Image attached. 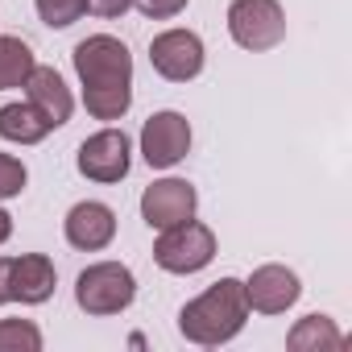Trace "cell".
<instances>
[{
    "label": "cell",
    "instance_id": "obj_1",
    "mask_svg": "<svg viewBox=\"0 0 352 352\" xmlns=\"http://www.w3.org/2000/svg\"><path fill=\"white\" fill-rule=\"evenodd\" d=\"M79 87H83V108L96 120H120L133 108V54L120 38L112 34H91L75 46L71 54Z\"/></svg>",
    "mask_w": 352,
    "mask_h": 352
},
{
    "label": "cell",
    "instance_id": "obj_2",
    "mask_svg": "<svg viewBox=\"0 0 352 352\" xmlns=\"http://www.w3.org/2000/svg\"><path fill=\"white\" fill-rule=\"evenodd\" d=\"M249 323V302H245V282L241 278H220L204 294H195L179 311V331L183 340L199 348H220L236 340Z\"/></svg>",
    "mask_w": 352,
    "mask_h": 352
},
{
    "label": "cell",
    "instance_id": "obj_3",
    "mask_svg": "<svg viewBox=\"0 0 352 352\" xmlns=\"http://www.w3.org/2000/svg\"><path fill=\"white\" fill-rule=\"evenodd\" d=\"M133 298H137V278L120 261H96L75 278V302H79V311H87L96 319L129 311Z\"/></svg>",
    "mask_w": 352,
    "mask_h": 352
},
{
    "label": "cell",
    "instance_id": "obj_4",
    "mask_svg": "<svg viewBox=\"0 0 352 352\" xmlns=\"http://www.w3.org/2000/svg\"><path fill=\"white\" fill-rule=\"evenodd\" d=\"M153 261L166 274H199L216 261V232L195 216L174 228H162L153 241Z\"/></svg>",
    "mask_w": 352,
    "mask_h": 352
},
{
    "label": "cell",
    "instance_id": "obj_5",
    "mask_svg": "<svg viewBox=\"0 0 352 352\" xmlns=\"http://www.w3.org/2000/svg\"><path fill=\"white\" fill-rule=\"evenodd\" d=\"M228 34L249 54L274 50L286 38V9H282V0H232V5H228Z\"/></svg>",
    "mask_w": 352,
    "mask_h": 352
},
{
    "label": "cell",
    "instance_id": "obj_6",
    "mask_svg": "<svg viewBox=\"0 0 352 352\" xmlns=\"http://www.w3.org/2000/svg\"><path fill=\"white\" fill-rule=\"evenodd\" d=\"M75 166H79L83 179L104 183V187L129 179V170H133V141H129V133H124V129H112V124L100 129V133H91V137L79 145Z\"/></svg>",
    "mask_w": 352,
    "mask_h": 352
},
{
    "label": "cell",
    "instance_id": "obj_7",
    "mask_svg": "<svg viewBox=\"0 0 352 352\" xmlns=\"http://www.w3.org/2000/svg\"><path fill=\"white\" fill-rule=\"evenodd\" d=\"M149 63L153 71L166 79V83H191L204 75V63H208V50H204V38L195 30H162L153 42H149Z\"/></svg>",
    "mask_w": 352,
    "mask_h": 352
},
{
    "label": "cell",
    "instance_id": "obj_8",
    "mask_svg": "<svg viewBox=\"0 0 352 352\" xmlns=\"http://www.w3.org/2000/svg\"><path fill=\"white\" fill-rule=\"evenodd\" d=\"M191 153V120L174 108L153 112L141 124V157L149 170H170Z\"/></svg>",
    "mask_w": 352,
    "mask_h": 352
},
{
    "label": "cell",
    "instance_id": "obj_9",
    "mask_svg": "<svg viewBox=\"0 0 352 352\" xmlns=\"http://www.w3.org/2000/svg\"><path fill=\"white\" fill-rule=\"evenodd\" d=\"M199 212V191L187 183V179H157L141 191V220L162 232V228H174Z\"/></svg>",
    "mask_w": 352,
    "mask_h": 352
},
{
    "label": "cell",
    "instance_id": "obj_10",
    "mask_svg": "<svg viewBox=\"0 0 352 352\" xmlns=\"http://www.w3.org/2000/svg\"><path fill=\"white\" fill-rule=\"evenodd\" d=\"M298 294H302L298 274L286 270V265H278V261L257 265V270L249 274V282H245V302H249V311H257V315H286V311L298 302Z\"/></svg>",
    "mask_w": 352,
    "mask_h": 352
},
{
    "label": "cell",
    "instance_id": "obj_11",
    "mask_svg": "<svg viewBox=\"0 0 352 352\" xmlns=\"http://www.w3.org/2000/svg\"><path fill=\"white\" fill-rule=\"evenodd\" d=\"M63 236L79 253H100V249H108L116 241V212L108 204H100V199H83V204H75L67 212Z\"/></svg>",
    "mask_w": 352,
    "mask_h": 352
},
{
    "label": "cell",
    "instance_id": "obj_12",
    "mask_svg": "<svg viewBox=\"0 0 352 352\" xmlns=\"http://www.w3.org/2000/svg\"><path fill=\"white\" fill-rule=\"evenodd\" d=\"M58 286V270L46 253H21L13 257L9 265V294L13 302H25V307H42Z\"/></svg>",
    "mask_w": 352,
    "mask_h": 352
},
{
    "label": "cell",
    "instance_id": "obj_13",
    "mask_svg": "<svg viewBox=\"0 0 352 352\" xmlns=\"http://www.w3.org/2000/svg\"><path fill=\"white\" fill-rule=\"evenodd\" d=\"M25 100H30L54 129H63V124L71 120V112H75V96H71V87L63 83V75H58L54 67H34V71H30V79H25Z\"/></svg>",
    "mask_w": 352,
    "mask_h": 352
},
{
    "label": "cell",
    "instance_id": "obj_14",
    "mask_svg": "<svg viewBox=\"0 0 352 352\" xmlns=\"http://www.w3.org/2000/svg\"><path fill=\"white\" fill-rule=\"evenodd\" d=\"M54 133V124L30 104V100H17V104H5L0 108V137L13 141V145H38Z\"/></svg>",
    "mask_w": 352,
    "mask_h": 352
},
{
    "label": "cell",
    "instance_id": "obj_15",
    "mask_svg": "<svg viewBox=\"0 0 352 352\" xmlns=\"http://www.w3.org/2000/svg\"><path fill=\"white\" fill-rule=\"evenodd\" d=\"M286 348H294V352H331V348H344V331L336 327L331 315H302L286 331Z\"/></svg>",
    "mask_w": 352,
    "mask_h": 352
},
{
    "label": "cell",
    "instance_id": "obj_16",
    "mask_svg": "<svg viewBox=\"0 0 352 352\" xmlns=\"http://www.w3.org/2000/svg\"><path fill=\"white\" fill-rule=\"evenodd\" d=\"M34 50L25 38H13V34H0V91H13V87H25L30 71H34Z\"/></svg>",
    "mask_w": 352,
    "mask_h": 352
},
{
    "label": "cell",
    "instance_id": "obj_17",
    "mask_svg": "<svg viewBox=\"0 0 352 352\" xmlns=\"http://www.w3.org/2000/svg\"><path fill=\"white\" fill-rule=\"evenodd\" d=\"M0 352H42V331L30 319H0Z\"/></svg>",
    "mask_w": 352,
    "mask_h": 352
},
{
    "label": "cell",
    "instance_id": "obj_18",
    "mask_svg": "<svg viewBox=\"0 0 352 352\" xmlns=\"http://www.w3.org/2000/svg\"><path fill=\"white\" fill-rule=\"evenodd\" d=\"M34 9H38L42 25H50V30H71L75 21H83L87 0H34Z\"/></svg>",
    "mask_w": 352,
    "mask_h": 352
},
{
    "label": "cell",
    "instance_id": "obj_19",
    "mask_svg": "<svg viewBox=\"0 0 352 352\" xmlns=\"http://www.w3.org/2000/svg\"><path fill=\"white\" fill-rule=\"evenodd\" d=\"M25 183H30L25 162L13 153H0V199H17L25 191Z\"/></svg>",
    "mask_w": 352,
    "mask_h": 352
},
{
    "label": "cell",
    "instance_id": "obj_20",
    "mask_svg": "<svg viewBox=\"0 0 352 352\" xmlns=\"http://www.w3.org/2000/svg\"><path fill=\"white\" fill-rule=\"evenodd\" d=\"M133 5H137L149 21H170V17H179L191 0H133Z\"/></svg>",
    "mask_w": 352,
    "mask_h": 352
},
{
    "label": "cell",
    "instance_id": "obj_21",
    "mask_svg": "<svg viewBox=\"0 0 352 352\" xmlns=\"http://www.w3.org/2000/svg\"><path fill=\"white\" fill-rule=\"evenodd\" d=\"M133 9V0H87V13H96V17H104V21H116V17H124Z\"/></svg>",
    "mask_w": 352,
    "mask_h": 352
},
{
    "label": "cell",
    "instance_id": "obj_22",
    "mask_svg": "<svg viewBox=\"0 0 352 352\" xmlns=\"http://www.w3.org/2000/svg\"><path fill=\"white\" fill-rule=\"evenodd\" d=\"M9 265H13V257H0V307L13 302V294H9Z\"/></svg>",
    "mask_w": 352,
    "mask_h": 352
},
{
    "label": "cell",
    "instance_id": "obj_23",
    "mask_svg": "<svg viewBox=\"0 0 352 352\" xmlns=\"http://www.w3.org/2000/svg\"><path fill=\"white\" fill-rule=\"evenodd\" d=\"M9 236H13V216H9L5 208H0V245H5Z\"/></svg>",
    "mask_w": 352,
    "mask_h": 352
}]
</instances>
